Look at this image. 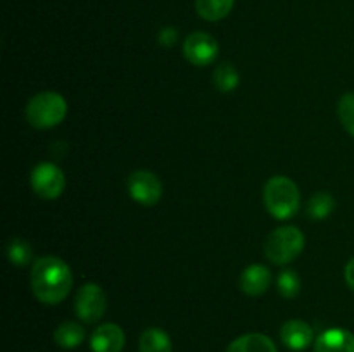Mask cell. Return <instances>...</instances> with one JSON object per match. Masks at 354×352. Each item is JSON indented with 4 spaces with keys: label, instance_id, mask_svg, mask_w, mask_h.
<instances>
[{
    "label": "cell",
    "instance_id": "7c38bea8",
    "mask_svg": "<svg viewBox=\"0 0 354 352\" xmlns=\"http://www.w3.org/2000/svg\"><path fill=\"white\" fill-rule=\"evenodd\" d=\"M315 352H354V335L342 328H330L317 338Z\"/></svg>",
    "mask_w": 354,
    "mask_h": 352
},
{
    "label": "cell",
    "instance_id": "277c9868",
    "mask_svg": "<svg viewBox=\"0 0 354 352\" xmlns=\"http://www.w3.org/2000/svg\"><path fill=\"white\" fill-rule=\"evenodd\" d=\"M304 235L296 226H280L266 237L265 255L270 262L277 266H286L292 262L304 248Z\"/></svg>",
    "mask_w": 354,
    "mask_h": 352
},
{
    "label": "cell",
    "instance_id": "5b68a950",
    "mask_svg": "<svg viewBox=\"0 0 354 352\" xmlns=\"http://www.w3.org/2000/svg\"><path fill=\"white\" fill-rule=\"evenodd\" d=\"M107 309V297L95 283H86L78 290L75 299L76 316L85 323H97L104 317Z\"/></svg>",
    "mask_w": 354,
    "mask_h": 352
},
{
    "label": "cell",
    "instance_id": "8992f818",
    "mask_svg": "<svg viewBox=\"0 0 354 352\" xmlns=\"http://www.w3.org/2000/svg\"><path fill=\"white\" fill-rule=\"evenodd\" d=\"M31 188L35 190L38 197L45 200L57 199L66 186L64 173L61 168L52 162H40L37 168L31 171Z\"/></svg>",
    "mask_w": 354,
    "mask_h": 352
},
{
    "label": "cell",
    "instance_id": "ba28073f",
    "mask_svg": "<svg viewBox=\"0 0 354 352\" xmlns=\"http://www.w3.org/2000/svg\"><path fill=\"white\" fill-rule=\"evenodd\" d=\"M183 54L194 66L211 64L218 55V41L204 31H194L183 41Z\"/></svg>",
    "mask_w": 354,
    "mask_h": 352
},
{
    "label": "cell",
    "instance_id": "9c48e42d",
    "mask_svg": "<svg viewBox=\"0 0 354 352\" xmlns=\"http://www.w3.org/2000/svg\"><path fill=\"white\" fill-rule=\"evenodd\" d=\"M124 331L118 324L106 323L93 330L90 338L92 352H121L124 349Z\"/></svg>",
    "mask_w": 354,
    "mask_h": 352
},
{
    "label": "cell",
    "instance_id": "5bb4252c",
    "mask_svg": "<svg viewBox=\"0 0 354 352\" xmlns=\"http://www.w3.org/2000/svg\"><path fill=\"white\" fill-rule=\"evenodd\" d=\"M171 340L166 331L147 328L138 338V352H171Z\"/></svg>",
    "mask_w": 354,
    "mask_h": 352
},
{
    "label": "cell",
    "instance_id": "4fadbf2b",
    "mask_svg": "<svg viewBox=\"0 0 354 352\" xmlns=\"http://www.w3.org/2000/svg\"><path fill=\"white\" fill-rule=\"evenodd\" d=\"M225 352H277L275 344L263 333H245L235 338Z\"/></svg>",
    "mask_w": 354,
    "mask_h": 352
},
{
    "label": "cell",
    "instance_id": "e0dca14e",
    "mask_svg": "<svg viewBox=\"0 0 354 352\" xmlns=\"http://www.w3.org/2000/svg\"><path fill=\"white\" fill-rule=\"evenodd\" d=\"M335 209V199L327 192H318L308 200V216L311 219H325L334 213Z\"/></svg>",
    "mask_w": 354,
    "mask_h": 352
},
{
    "label": "cell",
    "instance_id": "8fae6325",
    "mask_svg": "<svg viewBox=\"0 0 354 352\" xmlns=\"http://www.w3.org/2000/svg\"><path fill=\"white\" fill-rule=\"evenodd\" d=\"M280 338H282L283 345L289 347L290 351H303V349L310 347L313 342L315 333L313 328L301 320H290L283 323L280 328Z\"/></svg>",
    "mask_w": 354,
    "mask_h": 352
},
{
    "label": "cell",
    "instance_id": "d6986e66",
    "mask_svg": "<svg viewBox=\"0 0 354 352\" xmlns=\"http://www.w3.org/2000/svg\"><path fill=\"white\" fill-rule=\"evenodd\" d=\"M7 257H9V261L14 266L23 268V266H26L31 261L33 251H31L30 244L26 240H23V238H12L9 242V245H7Z\"/></svg>",
    "mask_w": 354,
    "mask_h": 352
},
{
    "label": "cell",
    "instance_id": "30bf717a",
    "mask_svg": "<svg viewBox=\"0 0 354 352\" xmlns=\"http://www.w3.org/2000/svg\"><path fill=\"white\" fill-rule=\"evenodd\" d=\"M239 285H241V290L245 295L259 297L272 285V273L266 266L251 264L242 271Z\"/></svg>",
    "mask_w": 354,
    "mask_h": 352
},
{
    "label": "cell",
    "instance_id": "603a6c76",
    "mask_svg": "<svg viewBox=\"0 0 354 352\" xmlns=\"http://www.w3.org/2000/svg\"><path fill=\"white\" fill-rule=\"evenodd\" d=\"M344 278H346V283H348L349 289H351L354 292V257L349 259V262L346 264Z\"/></svg>",
    "mask_w": 354,
    "mask_h": 352
},
{
    "label": "cell",
    "instance_id": "6da1fadb",
    "mask_svg": "<svg viewBox=\"0 0 354 352\" xmlns=\"http://www.w3.org/2000/svg\"><path fill=\"white\" fill-rule=\"evenodd\" d=\"M30 280L35 297L50 306L62 302L73 286L71 268L55 255L37 259L31 266Z\"/></svg>",
    "mask_w": 354,
    "mask_h": 352
},
{
    "label": "cell",
    "instance_id": "7402d4cb",
    "mask_svg": "<svg viewBox=\"0 0 354 352\" xmlns=\"http://www.w3.org/2000/svg\"><path fill=\"white\" fill-rule=\"evenodd\" d=\"M176 30L175 28H162L161 33H159V43L162 45V47H173V45L176 43Z\"/></svg>",
    "mask_w": 354,
    "mask_h": 352
},
{
    "label": "cell",
    "instance_id": "7a4b0ae2",
    "mask_svg": "<svg viewBox=\"0 0 354 352\" xmlns=\"http://www.w3.org/2000/svg\"><path fill=\"white\" fill-rule=\"evenodd\" d=\"M263 200H265L266 209L273 217L287 219V217L294 216L299 209V188L287 176H273L266 182L265 190H263Z\"/></svg>",
    "mask_w": 354,
    "mask_h": 352
},
{
    "label": "cell",
    "instance_id": "ffe728a7",
    "mask_svg": "<svg viewBox=\"0 0 354 352\" xmlns=\"http://www.w3.org/2000/svg\"><path fill=\"white\" fill-rule=\"evenodd\" d=\"M277 286H279L280 295L286 299H294L301 292V280L292 269H286L277 278Z\"/></svg>",
    "mask_w": 354,
    "mask_h": 352
},
{
    "label": "cell",
    "instance_id": "ac0fdd59",
    "mask_svg": "<svg viewBox=\"0 0 354 352\" xmlns=\"http://www.w3.org/2000/svg\"><path fill=\"white\" fill-rule=\"evenodd\" d=\"M213 81L216 85V88L220 92H232L239 86V81H241V76H239V71L235 69V66H232L230 62H221L213 72Z\"/></svg>",
    "mask_w": 354,
    "mask_h": 352
},
{
    "label": "cell",
    "instance_id": "52a82bcc",
    "mask_svg": "<svg viewBox=\"0 0 354 352\" xmlns=\"http://www.w3.org/2000/svg\"><path fill=\"white\" fill-rule=\"evenodd\" d=\"M128 192L135 202L145 207L156 206L162 195V185L158 176L151 171H133L128 178Z\"/></svg>",
    "mask_w": 354,
    "mask_h": 352
},
{
    "label": "cell",
    "instance_id": "2e32d148",
    "mask_svg": "<svg viewBox=\"0 0 354 352\" xmlns=\"http://www.w3.org/2000/svg\"><path fill=\"white\" fill-rule=\"evenodd\" d=\"M235 0H196V10L204 21H220L230 14Z\"/></svg>",
    "mask_w": 354,
    "mask_h": 352
},
{
    "label": "cell",
    "instance_id": "3957f363",
    "mask_svg": "<svg viewBox=\"0 0 354 352\" xmlns=\"http://www.w3.org/2000/svg\"><path fill=\"white\" fill-rule=\"evenodd\" d=\"M68 104L57 92H40L26 106V119L37 130H48L64 121Z\"/></svg>",
    "mask_w": 354,
    "mask_h": 352
},
{
    "label": "cell",
    "instance_id": "9a60e30c",
    "mask_svg": "<svg viewBox=\"0 0 354 352\" xmlns=\"http://www.w3.org/2000/svg\"><path fill=\"white\" fill-rule=\"evenodd\" d=\"M54 340L62 349H75L85 340V328L75 321H64L54 331Z\"/></svg>",
    "mask_w": 354,
    "mask_h": 352
},
{
    "label": "cell",
    "instance_id": "44dd1931",
    "mask_svg": "<svg viewBox=\"0 0 354 352\" xmlns=\"http://www.w3.org/2000/svg\"><path fill=\"white\" fill-rule=\"evenodd\" d=\"M339 119L348 133L354 137V93H344L337 106Z\"/></svg>",
    "mask_w": 354,
    "mask_h": 352
}]
</instances>
